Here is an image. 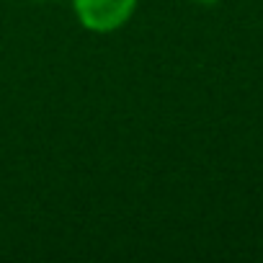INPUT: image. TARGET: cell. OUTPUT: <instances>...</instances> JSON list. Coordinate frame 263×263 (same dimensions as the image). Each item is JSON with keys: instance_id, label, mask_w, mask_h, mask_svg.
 Segmentation results:
<instances>
[{"instance_id": "2", "label": "cell", "mask_w": 263, "mask_h": 263, "mask_svg": "<svg viewBox=\"0 0 263 263\" xmlns=\"http://www.w3.org/2000/svg\"><path fill=\"white\" fill-rule=\"evenodd\" d=\"M194 3H199V6H217L219 0H194Z\"/></svg>"}, {"instance_id": "3", "label": "cell", "mask_w": 263, "mask_h": 263, "mask_svg": "<svg viewBox=\"0 0 263 263\" xmlns=\"http://www.w3.org/2000/svg\"><path fill=\"white\" fill-rule=\"evenodd\" d=\"M39 3H49V0H39Z\"/></svg>"}, {"instance_id": "1", "label": "cell", "mask_w": 263, "mask_h": 263, "mask_svg": "<svg viewBox=\"0 0 263 263\" xmlns=\"http://www.w3.org/2000/svg\"><path fill=\"white\" fill-rule=\"evenodd\" d=\"M72 13L85 31L114 34L129 24L140 0H70Z\"/></svg>"}]
</instances>
